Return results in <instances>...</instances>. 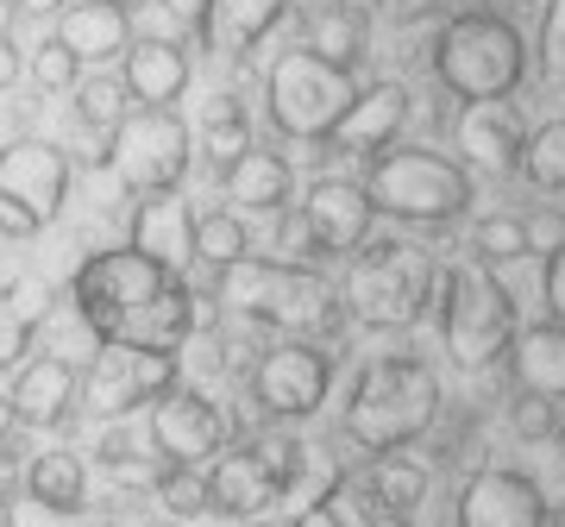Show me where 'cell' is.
Returning a JSON list of instances; mask_svg holds the SVG:
<instances>
[{"label":"cell","mask_w":565,"mask_h":527,"mask_svg":"<svg viewBox=\"0 0 565 527\" xmlns=\"http://www.w3.org/2000/svg\"><path fill=\"white\" fill-rule=\"evenodd\" d=\"M76 314L102 345H151V352H177L195 333V295L182 283V270L145 258L132 245L120 251H95L76 270Z\"/></svg>","instance_id":"6da1fadb"},{"label":"cell","mask_w":565,"mask_h":527,"mask_svg":"<svg viewBox=\"0 0 565 527\" xmlns=\"http://www.w3.org/2000/svg\"><path fill=\"white\" fill-rule=\"evenodd\" d=\"M440 415V377L427 358L415 352H384L352 377V396H345V440L371 459L384 452H403L415 447L427 427Z\"/></svg>","instance_id":"7a4b0ae2"},{"label":"cell","mask_w":565,"mask_h":527,"mask_svg":"<svg viewBox=\"0 0 565 527\" xmlns=\"http://www.w3.org/2000/svg\"><path fill=\"white\" fill-rule=\"evenodd\" d=\"M527 76V44L522 32L490 13V7H465L434 32V82L446 95L471 101H509Z\"/></svg>","instance_id":"3957f363"},{"label":"cell","mask_w":565,"mask_h":527,"mask_svg":"<svg viewBox=\"0 0 565 527\" xmlns=\"http://www.w3.org/2000/svg\"><path fill=\"white\" fill-rule=\"evenodd\" d=\"M214 302L270 333H327L340 321V302L327 277L302 264H270V258H233L214 270Z\"/></svg>","instance_id":"277c9868"},{"label":"cell","mask_w":565,"mask_h":527,"mask_svg":"<svg viewBox=\"0 0 565 527\" xmlns=\"http://www.w3.org/2000/svg\"><path fill=\"white\" fill-rule=\"evenodd\" d=\"M371 207L403 226H452L471 207V170L440 151H384L371 158Z\"/></svg>","instance_id":"5b68a950"},{"label":"cell","mask_w":565,"mask_h":527,"mask_svg":"<svg viewBox=\"0 0 565 527\" xmlns=\"http://www.w3.org/2000/svg\"><path fill=\"white\" fill-rule=\"evenodd\" d=\"M440 340L452 352V365L465 370H490L509 358L515 340V302L497 283L490 264H459L440 277Z\"/></svg>","instance_id":"8992f818"},{"label":"cell","mask_w":565,"mask_h":527,"mask_svg":"<svg viewBox=\"0 0 565 527\" xmlns=\"http://www.w3.org/2000/svg\"><path fill=\"white\" fill-rule=\"evenodd\" d=\"M434 295V264L408 239H364L345 270V308L364 326H415Z\"/></svg>","instance_id":"52a82bcc"},{"label":"cell","mask_w":565,"mask_h":527,"mask_svg":"<svg viewBox=\"0 0 565 527\" xmlns=\"http://www.w3.org/2000/svg\"><path fill=\"white\" fill-rule=\"evenodd\" d=\"M359 95L352 69H333L315 51H282L264 76V101H270V126L296 144H327L333 126L345 120V107Z\"/></svg>","instance_id":"ba28073f"},{"label":"cell","mask_w":565,"mask_h":527,"mask_svg":"<svg viewBox=\"0 0 565 527\" xmlns=\"http://www.w3.org/2000/svg\"><path fill=\"white\" fill-rule=\"evenodd\" d=\"M70 195V158L44 139H20L0 151V233L32 239L63 214Z\"/></svg>","instance_id":"9c48e42d"},{"label":"cell","mask_w":565,"mask_h":527,"mask_svg":"<svg viewBox=\"0 0 565 527\" xmlns=\"http://www.w3.org/2000/svg\"><path fill=\"white\" fill-rule=\"evenodd\" d=\"M296 477H302V440L270 433V440H252V447L214 459V471H207V508H221L233 521H252V515H264Z\"/></svg>","instance_id":"30bf717a"},{"label":"cell","mask_w":565,"mask_h":527,"mask_svg":"<svg viewBox=\"0 0 565 527\" xmlns=\"http://www.w3.org/2000/svg\"><path fill=\"white\" fill-rule=\"evenodd\" d=\"M102 158L132 195L177 189L182 170H189V126H182L170 107H139V114H126V126L107 139Z\"/></svg>","instance_id":"8fae6325"},{"label":"cell","mask_w":565,"mask_h":527,"mask_svg":"<svg viewBox=\"0 0 565 527\" xmlns=\"http://www.w3.org/2000/svg\"><path fill=\"white\" fill-rule=\"evenodd\" d=\"M170 384H177V352L102 345V358L82 370L76 402L88 408V415H132V408H151Z\"/></svg>","instance_id":"7c38bea8"},{"label":"cell","mask_w":565,"mask_h":527,"mask_svg":"<svg viewBox=\"0 0 565 527\" xmlns=\"http://www.w3.org/2000/svg\"><path fill=\"white\" fill-rule=\"evenodd\" d=\"M333 389V358L315 340H282L252 365V402L270 421H308Z\"/></svg>","instance_id":"4fadbf2b"},{"label":"cell","mask_w":565,"mask_h":527,"mask_svg":"<svg viewBox=\"0 0 565 527\" xmlns=\"http://www.w3.org/2000/svg\"><path fill=\"white\" fill-rule=\"evenodd\" d=\"M452 527H546V490L527 471L490 465L459 490Z\"/></svg>","instance_id":"5bb4252c"},{"label":"cell","mask_w":565,"mask_h":527,"mask_svg":"<svg viewBox=\"0 0 565 527\" xmlns=\"http://www.w3.org/2000/svg\"><path fill=\"white\" fill-rule=\"evenodd\" d=\"M221 440H226V421L202 389L170 384L158 402H151V447H158L170 465H202V459L221 452Z\"/></svg>","instance_id":"9a60e30c"},{"label":"cell","mask_w":565,"mask_h":527,"mask_svg":"<svg viewBox=\"0 0 565 527\" xmlns=\"http://www.w3.org/2000/svg\"><path fill=\"white\" fill-rule=\"evenodd\" d=\"M371 221L377 207L364 195V183H345V176H321V183L302 195V233L315 251H333V258H352L364 239H371Z\"/></svg>","instance_id":"2e32d148"},{"label":"cell","mask_w":565,"mask_h":527,"mask_svg":"<svg viewBox=\"0 0 565 527\" xmlns=\"http://www.w3.org/2000/svg\"><path fill=\"white\" fill-rule=\"evenodd\" d=\"M408 114H415V101H408L403 82H371V88H359L352 95V107H345V120L333 126V151H345V158H384L390 144L403 139Z\"/></svg>","instance_id":"e0dca14e"},{"label":"cell","mask_w":565,"mask_h":527,"mask_svg":"<svg viewBox=\"0 0 565 527\" xmlns=\"http://www.w3.org/2000/svg\"><path fill=\"white\" fill-rule=\"evenodd\" d=\"M522 120L509 101H471L459 114V158L478 176H522Z\"/></svg>","instance_id":"ac0fdd59"},{"label":"cell","mask_w":565,"mask_h":527,"mask_svg":"<svg viewBox=\"0 0 565 527\" xmlns=\"http://www.w3.org/2000/svg\"><path fill=\"white\" fill-rule=\"evenodd\" d=\"M289 0H202V44L226 63H245L282 25Z\"/></svg>","instance_id":"d6986e66"},{"label":"cell","mask_w":565,"mask_h":527,"mask_svg":"<svg viewBox=\"0 0 565 527\" xmlns=\"http://www.w3.org/2000/svg\"><path fill=\"white\" fill-rule=\"evenodd\" d=\"M76 389H82V377L70 358H32V365H20L7 402H13V415L25 427H63L70 408H76Z\"/></svg>","instance_id":"ffe728a7"},{"label":"cell","mask_w":565,"mask_h":527,"mask_svg":"<svg viewBox=\"0 0 565 527\" xmlns=\"http://www.w3.org/2000/svg\"><path fill=\"white\" fill-rule=\"evenodd\" d=\"M189 51L182 44H170V39H139V44H126V69H120V82H126V95L139 107H177L182 101V88H189Z\"/></svg>","instance_id":"44dd1931"},{"label":"cell","mask_w":565,"mask_h":527,"mask_svg":"<svg viewBox=\"0 0 565 527\" xmlns=\"http://www.w3.org/2000/svg\"><path fill=\"white\" fill-rule=\"evenodd\" d=\"M132 251L170 264V270H182V264L195 258V214H189V202H182L177 189H158V195L139 202V214H132Z\"/></svg>","instance_id":"7402d4cb"},{"label":"cell","mask_w":565,"mask_h":527,"mask_svg":"<svg viewBox=\"0 0 565 527\" xmlns=\"http://www.w3.org/2000/svg\"><path fill=\"white\" fill-rule=\"evenodd\" d=\"M509 370H515V389L522 396H546V402H565V326H522L509 340Z\"/></svg>","instance_id":"603a6c76"},{"label":"cell","mask_w":565,"mask_h":527,"mask_svg":"<svg viewBox=\"0 0 565 527\" xmlns=\"http://www.w3.org/2000/svg\"><path fill=\"white\" fill-rule=\"evenodd\" d=\"M302 51H315L333 69H359L364 51H371V20L352 0H321V7H308V20H302Z\"/></svg>","instance_id":"cb8c5ba5"},{"label":"cell","mask_w":565,"mask_h":527,"mask_svg":"<svg viewBox=\"0 0 565 527\" xmlns=\"http://www.w3.org/2000/svg\"><path fill=\"white\" fill-rule=\"evenodd\" d=\"M226 176V195L239 207H252V214H282V207L296 202V170H289V158H277V151H245V158H233L221 170Z\"/></svg>","instance_id":"d4e9b609"},{"label":"cell","mask_w":565,"mask_h":527,"mask_svg":"<svg viewBox=\"0 0 565 527\" xmlns=\"http://www.w3.org/2000/svg\"><path fill=\"white\" fill-rule=\"evenodd\" d=\"M57 39L76 51L82 63H107V57H126V44H132V13L120 7H107V0H76V7H63L57 13Z\"/></svg>","instance_id":"484cf974"},{"label":"cell","mask_w":565,"mask_h":527,"mask_svg":"<svg viewBox=\"0 0 565 527\" xmlns=\"http://www.w3.org/2000/svg\"><path fill=\"white\" fill-rule=\"evenodd\" d=\"M25 496H39L51 508H88V471H82L76 452H39L32 471H25Z\"/></svg>","instance_id":"4316f807"},{"label":"cell","mask_w":565,"mask_h":527,"mask_svg":"<svg viewBox=\"0 0 565 527\" xmlns=\"http://www.w3.org/2000/svg\"><path fill=\"white\" fill-rule=\"evenodd\" d=\"M126 114H132V95H126L120 76H88L76 82V120L95 132V139H114L126 126Z\"/></svg>","instance_id":"83f0119b"},{"label":"cell","mask_w":565,"mask_h":527,"mask_svg":"<svg viewBox=\"0 0 565 527\" xmlns=\"http://www.w3.org/2000/svg\"><path fill=\"white\" fill-rule=\"evenodd\" d=\"M202 151H207V163H214V170H226L233 158H245V151H252V120H245V107L233 101V95H221V101L207 107Z\"/></svg>","instance_id":"f1b7e54d"},{"label":"cell","mask_w":565,"mask_h":527,"mask_svg":"<svg viewBox=\"0 0 565 527\" xmlns=\"http://www.w3.org/2000/svg\"><path fill=\"white\" fill-rule=\"evenodd\" d=\"M522 176L541 189V195H559V189H565V120H546V126H534V132H527Z\"/></svg>","instance_id":"f546056e"},{"label":"cell","mask_w":565,"mask_h":527,"mask_svg":"<svg viewBox=\"0 0 565 527\" xmlns=\"http://www.w3.org/2000/svg\"><path fill=\"white\" fill-rule=\"evenodd\" d=\"M364 484H371V496H377L384 508L408 515V508L427 496V471L415 465V459H403V452H384V459L371 465V477H364Z\"/></svg>","instance_id":"4dcf8cb0"},{"label":"cell","mask_w":565,"mask_h":527,"mask_svg":"<svg viewBox=\"0 0 565 527\" xmlns=\"http://www.w3.org/2000/svg\"><path fill=\"white\" fill-rule=\"evenodd\" d=\"M315 515H321L327 527H371L377 515H384V503L371 496V484H364V477H333V484L321 490Z\"/></svg>","instance_id":"1f68e13d"},{"label":"cell","mask_w":565,"mask_h":527,"mask_svg":"<svg viewBox=\"0 0 565 527\" xmlns=\"http://www.w3.org/2000/svg\"><path fill=\"white\" fill-rule=\"evenodd\" d=\"M252 251V233H245V221L233 214V207H214V214H195V258H207L214 270L233 258H245Z\"/></svg>","instance_id":"d6a6232c"},{"label":"cell","mask_w":565,"mask_h":527,"mask_svg":"<svg viewBox=\"0 0 565 527\" xmlns=\"http://www.w3.org/2000/svg\"><path fill=\"white\" fill-rule=\"evenodd\" d=\"M471 251H478V264H509V258H527L522 214H484V221L471 226Z\"/></svg>","instance_id":"836d02e7"},{"label":"cell","mask_w":565,"mask_h":527,"mask_svg":"<svg viewBox=\"0 0 565 527\" xmlns=\"http://www.w3.org/2000/svg\"><path fill=\"white\" fill-rule=\"evenodd\" d=\"M32 82L51 88V95H63V88H76L82 82V57L63 39H39L32 44Z\"/></svg>","instance_id":"e575fe53"},{"label":"cell","mask_w":565,"mask_h":527,"mask_svg":"<svg viewBox=\"0 0 565 527\" xmlns=\"http://www.w3.org/2000/svg\"><path fill=\"white\" fill-rule=\"evenodd\" d=\"M0 527H88L76 508H51L39 496H7L0 503Z\"/></svg>","instance_id":"d590c367"},{"label":"cell","mask_w":565,"mask_h":527,"mask_svg":"<svg viewBox=\"0 0 565 527\" xmlns=\"http://www.w3.org/2000/svg\"><path fill=\"white\" fill-rule=\"evenodd\" d=\"M170 515H202L207 508V477H195V465H170V477L158 484Z\"/></svg>","instance_id":"8d00e7d4"},{"label":"cell","mask_w":565,"mask_h":527,"mask_svg":"<svg viewBox=\"0 0 565 527\" xmlns=\"http://www.w3.org/2000/svg\"><path fill=\"white\" fill-rule=\"evenodd\" d=\"M25 345H32V314L13 295H0V370H20Z\"/></svg>","instance_id":"74e56055"},{"label":"cell","mask_w":565,"mask_h":527,"mask_svg":"<svg viewBox=\"0 0 565 527\" xmlns=\"http://www.w3.org/2000/svg\"><path fill=\"white\" fill-rule=\"evenodd\" d=\"M541 76L565 88V0H546L541 13Z\"/></svg>","instance_id":"f35d334b"},{"label":"cell","mask_w":565,"mask_h":527,"mask_svg":"<svg viewBox=\"0 0 565 527\" xmlns=\"http://www.w3.org/2000/svg\"><path fill=\"white\" fill-rule=\"evenodd\" d=\"M522 233H527V251H559L565 245V214L559 207H534V214H522Z\"/></svg>","instance_id":"ab89813d"},{"label":"cell","mask_w":565,"mask_h":527,"mask_svg":"<svg viewBox=\"0 0 565 527\" xmlns=\"http://www.w3.org/2000/svg\"><path fill=\"white\" fill-rule=\"evenodd\" d=\"M553 427H559V415H553L546 396H522V402H515V433H522V440H553Z\"/></svg>","instance_id":"60d3db41"},{"label":"cell","mask_w":565,"mask_h":527,"mask_svg":"<svg viewBox=\"0 0 565 527\" xmlns=\"http://www.w3.org/2000/svg\"><path fill=\"white\" fill-rule=\"evenodd\" d=\"M541 295H546V314L565 326V245L546 251V277H541Z\"/></svg>","instance_id":"b9f144b4"},{"label":"cell","mask_w":565,"mask_h":527,"mask_svg":"<svg viewBox=\"0 0 565 527\" xmlns=\"http://www.w3.org/2000/svg\"><path fill=\"white\" fill-rule=\"evenodd\" d=\"M20 51H13V39H0V88H13V82H20Z\"/></svg>","instance_id":"7bdbcfd3"},{"label":"cell","mask_w":565,"mask_h":527,"mask_svg":"<svg viewBox=\"0 0 565 527\" xmlns=\"http://www.w3.org/2000/svg\"><path fill=\"white\" fill-rule=\"evenodd\" d=\"M390 13H396V20H422V13H434V7H440V0H384Z\"/></svg>","instance_id":"ee69618b"},{"label":"cell","mask_w":565,"mask_h":527,"mask_svg":"<svg viewBox=\"0 0 565 527\" xmlns=\"http://www.w3.org/2000/svg\"><path fill=\"white\" fill-rule=\"evenodd\" d=\"M102 459H107V465H126V459H132V440H126V433H107V440H102Z\"/></svg>","instance_id":"f6af8a7d"},{"label":"cell","mask_w":565,"mask_h":527,"mask_svg":"<svg viewBox=\"0 0 565 527\" xmlns=\"http://www.w3.org/2000/svg\"><path fill=\"white\" fill-rule=\"evenodd\" d=\"M13 484H20V465H13V452H0V503L13 496Z\"/></svg>","instance_id":"bcb514c9"},{"label":"cell","mask_w":565,"mask_h":527,"mask_svg":"<svg viewBox=\"0 0 565 527\" xmlns=\"http://www.w3.org/2000/svg\"><path fill=\"white\" fill-rule=\"evenodd\" d=\"M13 7H20V13H63L70 0H13Z\"/></svg>","instance_id":"7dc6e473"},{"label":"cell","mask_w":565,"mask_h":527,"mask_svg":"<svg viewBox=\"0 0 565 527\" xmlns=\"http://www.w3.org/2000/svg\"><path fill=\"white\" fill-rule=\"evenodd\" d=\"M13 427H20V415H13V402H7V396H0V447H7V433H13Z\"/></svg>","instance_id":"c3c4849f"},{"label":"cell","mask_w":565,"mask_h":527,"mask_svg":"<svg viewBox=\"0 0 565 527\" xmlns=\"http://www.w3.org/2000/svg\"><path fill=\"white\" fill-rule=\"evenodd\" d=\"M13 20H20V7H13V0H0V39H13Z\"/></svg>","instance_id":"681fc988"},{"label":"cell","mask_w":565,"mask_h":527,"mask_svg":"<svg viewBox=\"0 0 565 527\" xmlns=\"http://www.w3.org/2000/svg\"><path fill=\"white\" fill-rule=\"evenodd\" d=\"M107 7H120V13H145V7H158V0H107Z\"/></svg>","instance_id":"f907efd6"},{"label":"cell","mask_w":565,"mask_h":527,"mask_svg":"<svg viewBox=\"0 0 565 527\" xmlns=\"http://www.w3.org/2000/svg\"><path fill=\"white\" fill-rule=\"evenodd\" d=\"M371 527H408V515H396V508H384V515H377Z\"/></svg>","instance_id":"816d5d0a"},{"label":"cell","mask_w":565,"mask_h":527,"mask_svg":"<svg viewBox=\"0 0 565 527\" xmlns=\"http://www.w3.org/2000/svg\"><path fill=\"white\" fill-rule=\"evenodd\" d=\"M553 447H559V459H565V415H559V427H553Z\"/></svg>","instance_id":"f5cc1de1"},{"label":"cell","mask_w":565,"mask_h":527,"mask_svg":"<svg viewBox=\"0 0 565 527\" xmlns=\"http://www.w3.org/2000/svg\"><path fill=\"white\" fill-rule=\"evenodd\" d=\"M252 527H270V521H252Z\"/></svg>","instance_id":"db71d44e"}]
</instances>
